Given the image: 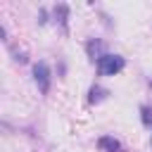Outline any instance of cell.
Listing matches in <instances>:
<instances>
[{
  "mask_svg": "<svg viewBox=\"0 0 152 152\" xmlns=\"http://www.w3.org/2000/svg\"><path fill=\"white\" fill-rule=\"evenodd\" d=\"M124 66H126V59L121 55H104L102 59H97V69L102 76H116Z\"/></svg>",
  "mask_w": 152,
  "mask_h": 152,
  "instance_id": "6da1fadb",
  "label": "cell"
},
{
  "mask_svg": "<svg viewBox=\"0 0 152 152\" xmlns=\"http://www.w3.org/2000/svg\"><path fill=\"white\" fill-rule=\"evenodd\" d=\"M33 78H36L40 93H48V90H50V69H48L45 62H38V64L33 66Z\"/></svg>",
  "mask_w": 152,
  "mask_h": 152,
  "instance_id": "7a4b0ae2",
  "label": "cell"
},
{
  "mask_svg": "<svg viewBox=\"0 0 152 152\" xmlns=\"http://www.w3.org/2000/svg\"><path fill=\"white\" fill-rule=\"evenodd\" d=\"M97 147H100L102 152H119V150H121V142H119L116 138H112V135H102V138L97 140Z\"/></svg>",
  "mask_w": 152,
  "mask_h": 152,
  "instance_id": "3957f363",
  "label": "cell"
},
{
  "mask_svg": "<svg viewBox=\"0 0 152 152\" xmlns=\"http://www.w3.org/2000/svg\"><path fill=\"white\" fill-rule=\"evenodd\" d=\"M86 50H88V57H90V59H95V57H97V59H102V57L107 55V52H104L102 40H88V43H86Z\"/></svg>",
  "mask_w": 152,
  "mask_h": 152,
  "instance_id": "277c9868",
  "label": "cell"
},
{
  "mask_svg": "<svg viewBox=\"0 0 152 152\" xmlns=\"http://www.w3.org/2000/svg\"><path fill=\"white\" fill-rule=\"evenodd\" d=\"M104 97H107V90H104V88H100V86H93V88H90V102H93V104H95V102H102Z\"/></svg>",
  "mask_w": 152,
  "mask_h": 152,
  "instance_id": "5b68a950",
  "label": "cell"
},
{
  "mask_svg": "<svg viewBox=\"0 0 152 152\" xmlns=\"http://www.w3.org/2000/svg\"><path fill=\"white\" fill-rule=\"evenodd\" d=\"M55 17H57V21L66 28V17H69V10H66V5H57L55 7Z\"/></svg>",
  "mask_w": 152,
  "mask_h": 152,
  "instance_id": "8992f818",
  "label": "cell"
},
{
  "mask_svg": "<svg viewBox=\"0 0 152 152\" xmlns=\"http://www.w3.org/2000/svg\"><path fill=\"white\" fill-rule=\"evenodd\" d=\"M140 112H142V124L145 126H152V109L150 107H140Z\"/></svg>",
  "mask_w": 152,
  "mask_h": 152,
  "instance_id": "52a82bcc",
  "label": "cell"
}]
</instances>
